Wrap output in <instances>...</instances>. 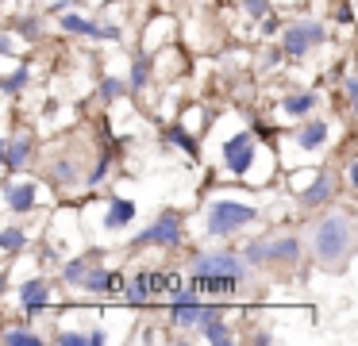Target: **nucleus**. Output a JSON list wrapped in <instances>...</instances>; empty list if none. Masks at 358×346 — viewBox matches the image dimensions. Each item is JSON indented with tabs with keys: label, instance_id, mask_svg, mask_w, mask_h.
Instances as JSON below:
<instances>
[{
	"label": "nucleus",
	"instance_id": "nucleus-35",
	"mask_svg": "<svg viewBox=\"0 0 358 346\" xmlns=\"http://www.w3.org/2000/svg\"><path fill=\"white\" fill-rule=\"evenodd\" d=\"M350 20H355V15H350V4L343 0V4H339V23H350Z\"/></svg>",
	"mask_w": 358,
	"mask_h": 346
},
{
	"label": "nucleus",
	"instance_id": "nucleus-26",
	"mask_svg": "<svg viewBox=\"0 0 358 346\" xmlns=\"http://www.w3.org/2000/svg\"><path fill=\"white\" fill-rule=\"evenodd\" d=\"M127 89H131V85H124L120 77H104L101 81V100H116V96H124Z\"/></svg>",
	"mask_w": 358,
	"mask_h": 346
},
{
	"label": "nucleus",
	"instance_id": "nucleus-27",
	"mask_svg": "<svg viewBox=\"0 0 358 346\" xmlns=\"http://www.w3.org/2000/svg\"><path fill=\"white\" fill-rule=\"evenodd\" d=\"M243 258H247V266H266V261H270V250H266V243H247Z\"/></svg>",
	"mask_w": 358,
	"mask_h": 346
},
{
	"label": "nucleus",
	"instance_id": "nucleus-8",
	"mask_svg": "<svg viewBox=\"0 0 358 346\" xmlns=\"http://www.w3.org/2000/svg\"><path fill=\"white\" fill-rule=\"evenodd\" d=\"M58 23H62V31H70V35H89V38H120V27H112V23H96V20H89V15L62 12V15H58Z\"/></svg>",
	"mask_w": 358,
	"mask_h": 346
},
{
	"label": "nucleus",
	"instance_id": "nucleus-29",
	"mask_svg": "<svg viewBox=\"0 0 358 346\" xmlns=\"http://www.w3.org/2000/svg\"><path fill=\"white\" fill-rule=\"evenodd\" d=\"M55 343L58 346H93V335H81V331H62Z\"/></svg>",
	"mask_w": 358,
	"mask_h": 346
},
{
	"label": "nucleus",
	"instance_id": "nucleus-6",
	"mask_svg": "<svg viewBox=\"0 0 358 346\" xmlns=\"http://www.w3.org/2000/svg\"><path fill=\"white\" fill-rule=\"evenodd\" d=\"M181 235H185V231H181V215H178V212H162V215H158V219L150 223L147 231H143L139 238H135V243H155V246H178V243H181Z\"/></svg>",
	"mask_w": 358,
	"mask_h": 346
},
{
	"label": "nucleus",
	"instance_id": "nucleus-3",
	"mask_svg": "<svg viewBox=\"0 0 358 346\" xmlns=\"http://www.w3.org/2000/svg\"><path fill=\"white\" fill-rule=\"evenodd\" d=\"M327 43V27L320 20H304V23H293V27L285 31V38H281V46L289 50V58H304L308 50H316V46Z\"/></svg>",
	"mask_w": 358,
	"mask_h": 346
},
{
	"label": "nucleus",
	"instance_id": "nucleus-10",
	"mask_svg": "<svg viewBox=\"0 0 358 346\" xmlns=\"http://www.w3.org/2000/svg\"><path fill=\"white\" fill-rule=\"evenodd\" d=\"M4 204H8V212H31L35 204H39V189H35V181H24V185H8L4 189Z\"/></svg>",
	"mask_w": 358,
	"mask_h": 346
},
{
	"label": "nucleus",
	"instance_id": "nucleus-7",
	"mask_svg": "<svg viewBox=\"0 0 358 346\" xmlns=\"http://www.w3.org/2000/svg\"><path fill=\"white\" fill-rule=\"evenodd\" d=\"M170 284H173V277H162V273H139L131 284H127V304H147V300H155L158 292H170Z\"/></svg>",
	"mask_w": 358,
	"mask_h": 346
},
{
	"label": "nucleus",
	"instance_id": "nucleus-36",
	"mask_svg": "<svg viewBox=\"0 0 358 346\" xmlns=\"http://www.w3.org/2000/svg\"><path fill=\"white\" fill-rule=\"evenodd\" d=\"M0 50H4V54H12V50H16V43H12V35H0Z\"/></svg>",
	"mask_w": 358,
	"mask_h": 346
},
{
	"label": "nucleus",
	"instance_id": "nucleus-22",
	"mask_svg": "<svg viewBox=\"0 0 358 346\" xmlns=\"http://www.w3.org/2000/svg\"><path fill=\"white\" fill-rule=\"evenodd\" d=\"M166 138H170V143L178 146V150H185L189 158H196V154H201V150H196V138L189 135L185 127H170V131H166Z\"/></svg>",
	"mask_w": 358,
	"mask_h": 346
},
{
	"label": "nucleus",
	"instance_id": "nucleus-25",
	"mask_svg": "<svg viewBox=\"0 0 358 346\" xmlns=\"http://www.w3.org/2000/svg\"><path fill=\"white\" fill-rule=\"evenodd\" d=\"M55 185H62V189H70V185H78V166H73L70 158H62L55 166Z\"/></svg>",
	"mask_w": 358,
	"mask_h": 346
},
{
	"label": "nucleus",
	"instance_id": "nucleus-13",
	"mask_svg": "<svg viewBox=\"0 0 358 346\" xmlns=\"http://www.w3.org/2000/svg\"><path fill=\"white\" fill-rule=\"evenodd\" d=\"M131 219H135V200L112 196V200H108V212H104V227H108V231H120V227H127Z\"/></svg>",
	"mask_w": 358,
	"mask_h": 346
},
{
	"label": "nucleus",
	"instance_id": "nucleus-12",
	"mask_svg": "<svg viewBox=\"0 0 358 346\" xmlns=\"http://www.w3.org/2000/svg\"><path fill=\"white\" fill-rule=\"evenodd\" d=\"M47 300H50L47 281H27L24 289H20V308H24L27 315H39L43 308H47Z\"/></svg>",
	"mask_w": 358,
	"mask_h": 346
},
{
	"label": "nucleus",
	"instance_id": "nucleus-33",
	"mask_svg": "<svg viewBox=\"0 0 358 346\" xmlns=\"http://www.w3.org/2000/svg\"><path fill=\"white\" fill-rule=\"evenodd\" d=\"M343 89H347L350 104H355V115H358V73H355V77H347V81H343Z\"/></svg>",
	"mask_w": 358,
	"mask_h": 346
},
{
	"label": "nucleus",
	"instance_id": "nucleus-37",
	"mask_svg": "<svg viewBox=\"0 0 358 346\" xmlns=\"http://www.w3.org/2000/svg\"><path fill=\"white\" fill-rule=\"evenodd\" d=\"M347 177H350V185L358 189V161H350V166H347Z\"/></svg>",
	"mask_w": 358,
	"mask_h": 346
},
{
	"label": "nucleus",
	"instance_id": "nucleus-32",
	"mask_svg": "<svg viewBox=\"0 0 358 346\" xmlns=\"http://www.w3.org/2000/svg\"><path fill=\"white\" fill-rule=\"evenodd\" d=\"M247 15H270V0H243Z\"/></svg>",
	"mask_w": 358,
	"mask_h": 346
},
{
	"label": "nucleus",
	"instance_id": "nucleus-16",
	"mask_svg": "<svg viewBox=\"0 0 358 346\" xmlns=\"http://www.w3.org/2000/svg\"><path fill=\"white\" fill-rule=\"evenodd\" d=\"M320 104V96L316 92H293V96H285L281 100V108H285V115H293V120H308L312 115V108Z\"/></svg>",
	"mask_w": 358,
	"mask_h": 346
},
{
	"label": "nucleus",
	"instance_id": "nucleus-34",
	"mask_svg": "<svg viewBox=\"0 0 358 346\" xmlns=\"http://www.w3.org/2000/svg\"><path fill=\"white\" fill-rule=\"evenodd\" d=\"M285 54H289L285 46H273V50H266V66H278V62L285 58Z\"/></svg>",
	"mask_w": 358,
	"mask_h": 346
},
{
	"label": "nucleus",
	"instance_id": "nucleus-21",
	"mask_svg": "<svg viewBox=\"0 0 358 346\" xmlns=\"http://www.w3.org/2000/svg\"><path fill=\"white\" fill-rule=\"evenodd\" d=\"M147 81H150V58L147 54H139V58H135V66H131V92H143L147 89Z\"/></svg>",
	"mask_w": 358,
	"mask_h": 346
},
{
	"label": "nucleus",
	"instance_id": "nucleus-18",
	"mask_svg": "<svg viewBox=\"0 0 358 346\" xmlns=\"http://www.w3.org/2000/svg\"><path fill=\"white\" fill-rule=\"evenodd\" d=\"M27 154H31V138H12V143L4 146V166H8V173L24 169Z\"/></svg>",
	"mask_w": 358,
	"mask_h": 346
},
{
	"label": "nucleus",
	"instance_id": "nucleus-9",
	"mask_svg": "<svg viewBox=\"0 0 358 346\" xmlns=\"http://www.w3.org/2000/svg\"><path fill=\"white\" fill-rule=\"evenodd\" d=\"M247 261V258H243ZM235 254H201V258H193V273H239L247 277V266H243Z\"/></svg>",
	"mask_w": 358,
	"mask_h": 346
},
{
	"label": "nucleus",
	"instance_id": "nucleus-1",
	"mask_svg": "<svg viewBox=\"0 0 358 346\" xmlns=\"http://www.w3.org/2000/svg\"><path fill=\"white\" fill-rule=\"evenodd\" d=\"M312 250H316L320 269H327V273L343 269L350 261V254L358 250V227H355V219H350L347 212L324 215V219L316 223V231H312Z\"/></svg>",
	"mask_w": 358,
	"mask_h": 346
},
{
	"label": "nucleus",
	"instance_id": "nucleus-31",
	"mask_svg": "<svg viewBox=\"0 0 358 346\" xmlns=\"http://www.w3.org/2000/svg\"><path fill=\"white\" fill-rule=\"evenodd\" d=\"M104 177H108V158H101V161H96V169H89V177H85L89 189H96V185H101Z\"/></svg>",
	"mask_w": 358,
	"mask_h": 346
},
{
	"label": "nucleus",
	"instance_id": "nucleus-5",
	"mask_svg": "<svg viewBox=\"0 0 358 346\" xmlns=\"http://www.w3.org/2000/svg\"><path fill=\"white\" fill-rule=\"evenodd\" d=\"M224 166L231 169L235 177H243L250 166H255V135L250 131H239L224 143Z\"/></svg>",
	"mask_w": 358,
	"mask_h": 346
},
{
	"label": "nucleus",
	"instance_id": "nucleus-11",
	"mask_svg": "<svg viewBox=\"0 0 358 346\" xmlns=\"http://www.w3.org/2000/svg\"><path fill=\"white\" fill-rule=\"evenodd\" d=\"M204 315H208V304H201V300H181V304H170V319L178 323V327H201Z\"/></svg>",
	"mask_w": 358,
	"mask_h": 346
},
{
	"label": "nucleus",
	"instance_id": "nucleus-30",
	"mask_svg": "<svg viewBox=\"0 0 358 346\" xmlns=\"http://www.w3.org/2000/svg\"><path fill=\"white\" fill-rule=\"evenodd\" d=\"M20 35H24L27 43H31V38H39V35H43V20H39V15H27V20H20Z\"/></svg>",
	"mask_w": 358,
	"mask_h": 346
},
{
	"label": "nucleus",
	"instance_id": "nucleus-4",
	"mask_svg": "<svg viewBox=\"0 0 358 346\" xmlns=\"http://www.w3.org/2000/svg\"><path fill=\"white\" fill-rule=\"evenodd\" d=\"M250 284V273H193V289L196 292H208L212 300H227V296H239L243 289Z\"/></svg>",
	"mask_w": 358,
	"mask_h": 346
},
{
	"label": "nucleus",
	"instance_id": "nucleus-17",
	"mask_svg": "<svg viewBox=\"0 0 358 346\" xmlns=\"http://www.w3.org/2000/svg\"><path fill=\"white\" fill-rule=\"evenodd\" d=\"M120 284H124V277L112 273V269H101V266H93V269H89V277H85V289L89 292H112V289H120Z\"/></svg>",
	"mask_w": 358,
	"mask_h": 346
},
{
	"label": "nucleus",
	"instance_id": "nucleus-20",
	"mask_svg": "<svg viewBox=\"0 0 358 346\" xmlns=\"http://www.w3.org/2000/svg\"><path fill=\"white\" fill-rule=\"evenodd\" d=\"M89 269H93V261H89V258H73V261H66L62 281H66V284H85Z\"/></svg>",
	"mask_w": 358,
	"mask_h": 346
},
{
	"label": "nucleus",
	"instance_id": "nucleus-24",
	"mask_svg": "<svg viewBox=\"0 0 358 346\" xmlns=\"http://www.w3.org/2000/svg\"><path fill=\"white\" fill-rule=\"evenodd\" d=\"M0 343H4V346H39L43 338L35 335V331H4V335H0Z\"/></svg>",
	"mask_w": 358,
	"mask_h": 346
},
{
	"label": "nucleus",
	"instance_id": "nucleus-28",
	"mask_svg": "<svg viewBox=\"0 0 358 346\" xmlns=\"http://www.w3.org/2000/svg\"><path fill=\"white\" fill-rule=\"evenodd\" d=\"M27 81H31V73H27V69H24V66H20V69H16V73H8V81H4V92H8V96H16V92H20V89H24V85H27Z\"/></svg>",
	"mask_w": 358,
	"mask_h": 346
},
{
	"label": "nucleus",
	"instance_id": "nucleus-19",
	"mask_svg": "<svg viewBox=\"0 0 358 346\" xmlns=\"http://www.w3.org/2000/svg\"><path fill=\"white\" fill-rule=\"evenodd\" d=\"M266 250H270V261H296L301 258V243L296 238H273V243H266Z\"/></svg>",
	"mask_w": 358,
	"mask_h": 346
},
{
	"label": "nucleus",
	"instance_id": "nucleus-15",
	"mask_svg": "<svg viewBox=\"0 0 358 346\" xmlns=\"http://www.w3.org/2000/svg\"><path fill=\"white\" fill-rule=\"evenodd\" d=\"M331 189H335V185H331V173H320L316 181H312L308 189L301 192V208H320L324 200H331Z\"/></svg>",
	"mask_w": 358,
	"mask_h": 346
},
{
	"label": "nucleus",
	"instance_id": "nucleus-14",
	"mask_svg": "<svg viewBox=\"0 0 358 346\" xmlns=\"http://www.w3.org/2000/svg\"><path fill=\"white\" fill-rule=\"evenodd\" d=\"M327 143V123L324 120H308L304 123L301 131H296V146H301V150H320V146Z\"/></svg>",
	"mask_w": 358,
	"mask_h": 346
},
{
	"label": "nucleus",
	"instance_id": "nucleus-23",
	"mask_svg": "<svg viewBox=\"0 0 358 346\" xmlns=\"http://www.w3.org/2000/svg\"><path fill=\"white\" fill-rule=\"evenodd\" d=\"M24 243H27V235L20 227H4V231H0V250H4V254L24 250Z\"/></svg>",
	"mask_w": 358,
	"mask_h": 346
},
{
	"label": "nucleus",
	"instance_id": "nucleus-2",
	"mask_svg": "<svg viewBox=\"0 0 358 346\" xmlns=\"http://www.w3.org/2000/svg\"><path fill=\"white\" fill-rule=\"evenodd\" d=\"M258 219V208L250 204H239V200H212L208 208V235L212 238H224V235H235L239 227H247V223Z\"/></svg>",
	"mask_w": 358,
	"mask_h": 346
}]
</instances>
